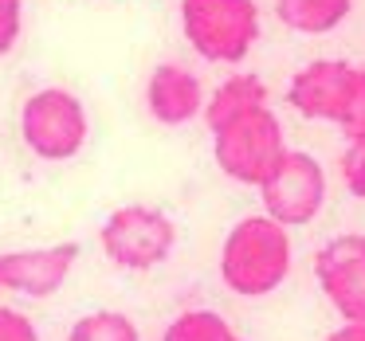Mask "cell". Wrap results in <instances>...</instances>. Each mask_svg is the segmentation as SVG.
Masks as SVG:
<instances>
[{"mask_svg":"<svg viewBox=\"0 0 365 341\" xmlns=\"http://www.w3.org/2000/svg\"><path fill=\"white\" fill-rule=\"evenodd\" d=\"M291 275V236L271 216L232 224L220 243V278L240 298H267Z\"/></svg>","mask_w":365,"mask_h":341,"instance_id":"6da1fadb","label":"cell"},{"mask_svg":"<svg viewBox=\"0 0 365 341\" xmlns=\"http://www.w3.org/2000/svg\"><path fill=\"white\" fill-rule=\"evenodd\" d=\"M283 153H287L283 122L267 103L240 110L232 118H224L220 126H212V157L220 165V173L236 184L259 189V181L275 169V161Z\"/></svg>","mask_w":365,"mask_h":341,"instance_id":"7a4b0ae2","label":"cell"},{"mask_svg":"<svg viewBox=\"0 0 365 341\" xmlns=\"http://www.w3.org/2000/svg\"><path fill=\"white\" fill-rule=\"evenodd\" d=\"M181 32L208 63H240L259 40L255 0H181Z\"/></svg>","mask_w":365,"mask_h":341,"instance_id":"3957f363","label":"cell"},{"mask_svg":"<svg viewBox=\"0 0 365 341\" xmlns=\"http://www.w3.org/2000/svg\"><path fill=\"white\" fill-rule=\"evenodd\" d=\"M20 137L40 161H71L91 137V118L79 95L63 87H43L20 106Z\"/></svg>","mask_w":365,"mask_h":341,"instance_id":"277c9868","label":"cell"},{"mask_svg":"<svg viewBox=\"0 0 365 341\" xmlns=\"http://www.w3.org/2000/svg\"><path fill=\"white\" fill-rule=\"evenodd\" d=\"M103 255L122 271H153L173 255L177 224L153 204H122L98 228Z\"/></svg>","mask_w":365,"mask_h":341,"instance_id":"5b68a950","label":"cell"},{"mask_svg":"<svg viewBox=\"0 0 365 341\" xmlns=\"http://www.w3.org/2000/svg\"><path fill=\"white\" fill-rule=\"evenodd\" d=\"M326 169L318 157L299 149H287L275 161L267 177L259 181V200H263V216H271L283 228H307L318 220L326 204Z\"/></svg>","mask_w":365,"mask_h":341,"instance_id":"8992f818","label":"cell"},{"mask_svg":"<svg viewBox=\"0 0 365 341\" xmlns=\"http://www.w3.org/2000/svg\"><path fill=\"white\" fill-rule=\"evenodd\" d=\"M314 278L346 322H365V236L346 231L318 247Z\"/></svg>","mask_w":365,"mask_h":341,"instance_id":"52a82bcc","label":"cell"},{"mask_svg":"<svg viewBox=\"0 0 365 341\" xmlns=\"http://www.w3.org/2000/svg\"><path fill=\"white\" fill-rule=\"evenodd\" d=\"M75 263H79V243L4 251L0 255V290H16L24 298H51L63 290Z\"/></svg>","mask_w":365,"mask_h":341,"instance_id":"ba28073f","label":"cell"},{"mask_svg":"<svg viewBox=\"0 0 365 341\" xmlns=\"http://www.w3.org/2000/svg\"><path fill=\"white\" fill-rule=\"evenodd\" d=\"M357 67L346 63V59H314V63L299 67L287 87V103L302 114V118L314 122H338L341 106H346V95L354 87Z\"/></svg>","mask_w":365,"mask_h":341,"instance_id":"9c48e42d","label":"cell"},{"mask_svg":"<svg viewBox=\"0 0 365 341\" xmlns=\"http://www.w3.org/2000/svg\"><path fill=\"white\" fill-rule=\"evenodd\" d=\"M145 110L161 126H185L205 110V87L181 63H158L145 79Z\"/></svg>","mask_w":365,"mask_h":341,"instance_id":"30bf717a","label":"cell"},{"mask_svg":"<svg viewBox=\"0 0 365 341\" xmlns=\"http://www.w3.org/2000/svg\"><path fill=\"white\" fill-rule=\"evenodd\" d=\"M354 0H275V16L299 36H326L346 24Z\"/></svg>","mask_w":365,"mask_h":341,"instance_id":"8fae6325","label":"cell"},{"mask_svg":"<svg viewBox=\"0 0 365 341\" xmlns=\"http://www.w3.org/2000/svg\"><path fill=\"white\" fill-rule=\"evenodd\" d=\"M263 103H267V87H263V79L252 75V71H240V75H232V79H224L220 87L205 98L200 118H205L208 130H212V126H220L224 118H232V114L252 110V106H263Z\"/></svg>","mask_w":365,"mask_h":341,"instance_id":"7c38bea8","label":"cell"},{"mask_svg":"<svg viewBox=\"0 0 365 341\" xmlns=\"http://www.w3.org/2000/svg\"><path fill=\"white\" fill-rule=\"evenodd\" d=\"M161 341H244L216 310H185L165 325Z\"/></svg>","mask_w":365,"mask_h":341,"instance_id":"4fadbf2b","label":"cell"},{"mask_svg":"<svg viewBox=\"0 0 365 341\" xmlns=\"http://www.w3.org/2000/svg\"><path fill=\"white\" fill-rule=\"evenodd\" d=\"M67 341H142V333L118 310H95V314H83L71 325Z\"/></svg>","mask_w":365,"mask_h":341,"instance_id":"5bb4252c","label":"cell"},{"mask_svg":"<svg viewBox=\"0 0 365 341\" xmlns=\"http://www.w3.org/2000/svg\"><path fill=\"white\" fill-rule=\"evenodd\" d=\"M334 126H338L341 134L349 137V142L365 137V67H357L354 87H349L346 106H341V114H338V122H334Z\"/></svg>","mask_w":365,"mask_h":341,"instance_id":"9a60e30c","label":"cell"},{"mask_svg":"<svg viewBox=\"0 0 365 341\" xmlns=\"http://www.w3.org/2000/svg\"><path fill=\"white\" fill-rule=\"evenodd\" d=\"M338 169H341V184H346L349 196L365 200V137H357V142L346 145Z\"/></svg>","mask_w":365,"mask_h":341,"instance_id":"2e32d148","label":"cell"},{"mask_svg":"<svg viewBox=\"0 0 365 341\" xmlns=\"http://www.w3.org/2000/svg\"><path fill=\"white\" fill-rule=\"evenodd\" d=\"M24 32V0H0V59L20 43Z\"/></svg>","mask_w":365,"mask_h":341,"instance_id":"e0dca14e","label":"cell"},{"mask_svg":"<svg viewBox=\"0 0 365 341\" xmlns=\"http://www.w3.org/2000/svg\"><path fill=\"white\" fill-rule=\"evenodd\" d=\"M0 341H40L32 318L12 306H0Z\"/></svg>","mask_w":365,"mask_h":341,"instance_id":"ac0fdd59","label":"cell"},{"mask_svg":"<svg viewBox=\"0 0 365 341\" xmlns=\"http://www.w3.org/2000/svg\"><path fill=\"white\" fill-rule=\"evenodd\" d=\"M326 341H365V322H341Z\"/></svg>","mask_w":365,"mask_h":341,"instance_id":"d6986e66","label":"cell"}]
</instances>
